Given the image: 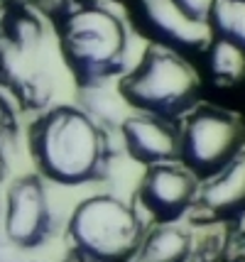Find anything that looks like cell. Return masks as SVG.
Listing matches in <instances>:
<instances>
[{
	"label": "cell",
	"mask_w": 245,
	"mask_h": 262,
	"mask_svg": "<svg viewBox=\"0 0 245 262\" xmlns=\"http://www.w3.org/2000/svg\"><path fill=\"white\" fill-rule=\"evenodd\" d=\"M76 89L118 81L132 64V27L110 0H42Z\"/></svg>",
	"instance_id": "1"
},
{
	"label": "cell",
	"mask_w": 245,
	"mask_h": 262,
	"mask_svg": "<svg viewBox=\"0 0 245 262\" xmlns=\"http://www.w3.org/2000/svg\"><path fill=\"white\" fill-rule=\"evenodd\" d=\"M113 137L76 103H59L35 115L27 147L42 179L57 186H86L108 179L118 152Z\"/></svg>",
	"instance_id": "2"
},
{
	"label": "cell",
	"mask_w": 245,
	"mask_h": 262,
	"mask_svg": "<svg viewBox=\"0 0 245 262\" xmlns=\"http://www.w3.org/2000/svg\"><path fill=\"white\" fill-rule=\"evenodd\" d=\"M123 101L132 113H145L179 123L198 105L201 76L189 61L172 49L145 45L138 61L116 81Z\"/></svg>",
	"instance_id": "3"
},
{
	"label": "cell",
	"mask_w": 245,
	"mask_h": 262,
	"mask_svg": "<svg viewBox=\"0 0 245 262\" xmlns=\"http://www.w3.org/2000/svg\"><path fill=\"white\" fill-rule=\"evenodd\" d=\"M150 223L135 204L113 194L83 199L66 221V248L74 262H130Z\"/></svg>",
	"instance_id": "4"
},
{
	"label": "cell",
	"mask_w": 245,
	"mask_h": 262,
	"mask_svg": "<svg viewBox=\"0 0 245 262\" xmlns=\"http://www.w3.org/2000/svg\"><path fill=\"white\" fill-rule=\"evenodd\" d=\"M179 155L182 162L198 182L221 169L245 149V130L240 118L226 108L198 103L179 123Z\"/></svg>",
	"instance_id": "5"
},
{
	"label": "cell",
	"mask_w": 245,
	"mask_h": 262,
	"mask_svg": "<svg viewBox=\"0 0 245 262\" xmlns=\"http://www.w3.org/2000/svg\"><path fill=\"white\" fill-rule=\"evenodd\" d=\"M0 216L3 243L17 250H42L57 240L61 230V213L49 191V182L39 174H23L8 182Z\"/></svg>",
	"instance_id": "6"
},
{
	"label": "cell",
	"mask_w": 245,
	"mask_h": 262,
	"mask_svg": "<svg viewBox=\"0 0 245 262\" xmlns=\"http://www.w3.org/2000/svg\"><path fill=\"white\" fill-rule=\"evenodd\" d=\"M198 179L182 162H164L147 167L135 189V208L147 223L187 221L196 206Z\"/></svg>",
	"instance_id": "7"
},
{
	"label": "cell",
	"mask_w": 245,
	"mask_h": 262,
	"mask_svg": "<svg viewBox=\"0 0 245 262\" xmlns=\"http://www.w3.org/2000/svg\"><path fill=\"white\" fill-rule=\"evenodd\" d=\"M130 27L147 45L172 49L182 57L204 54L213 39L209 23L189 20L172 0H132Z\"/></svg>",
	"instance_id": "8"
},
{
	"label": "cell",
	"mask_w": 245,
	"mask_h": 262,
	"mask_svg": "<svg viewBox=\"0 0 245 262\" xmlns=\"http://www.w3.org/2000/svg\"><path fill=\"white\" fill-rule=\"evenodd\" d=\"M245 211V149H240L228 164L198 184L194 221H223L231 223Z\"/></svg>",
	"instance_id": "9"
},
{
	"label": "cell",
	"mask_w": 245,
	"mask_h": 262,
	"mask_svg": "<svg viewBox=\"0 0 245 262\" xmlns=\"http://www.w3.org/2000/svg\"><path fill=\"white\" fill-rule=\"evenodd\" d=\"M123 149L145 169L164 162H176L179 130L176 123L145 113H130L118 130Z\"/></svg>",
	"instance_id": "10"
},
{
	"label": "cell",
	"mask_w": 245,
	"mask_h": 262,
	"mask_svg": "<svg viewBox=\"0 0 245 262\" xmlns=\"http://www.w3.org/2000/svg\"><path fill=\"white\" fill-rule=\"evenodd\" d=\"M189 226L179 223H152L145 230L140 245L130 262H187Z\"/></svg>",
	"instance_id": "11"
},
{
	"label": "cell",
	"mask_w": 245,
	"mask_h": 262,
	"mask_svg": "<svg viewBox=\"0 0 245 262\" xmlns=\"http://www.w3.org/2000/svg\"><path fill=\"white\" fill-rule=\"evenodd\" d=\"M76 105L91 120L108 130L110 135H118V130L123 125V120L128 118L132 111L128 103L123 101V96L118 91V83H101V86H86V89H76Z\"/></svg>",
	"instance_id": "12"
},
{
	"label": "cell",
	"mask_w": 245,
	"mask_h": 262,
	"mask_svg": "<svg viewBox=\"0 0 245 262\" xmlns=\"http://www.w3.org/2000/svg\"><path fill=\"white\" fill-rule=\"evenodd\" d=\"M204 57L211 79L218 86H238L245 79V54L231 42L213 37Z\"/></svg>",
	"instance_id": "13"
},
{
	"label": "cell",
	"mask_w": 245,
	"mask_h": 262,
	"mask_svg": "<svg viewBox=\"0 0 245 262\" xmlns=\"http://www.w3.org/2000/svg\"><path fill=\"white\" fill-rule=\"evenodd\" d=\"M209 27L213 37L231 42L245 54V0H216Z\"/></svg>",
	"instance_id": "14"
},
{
	"label": "cell",
	"mask_w": 245,
	"mask_h": 262,
	"mask_svg": "<svg viewBox=\"0 0 245 262\" xmlns=\"http://www.w3.org/2000/svg\"><path fill=\"white\" fill-rule=\"evenodd\" d=\"M20 142V111L17 105L0 91V152L10 157Z\"/></svg>",
	"instance_id": "15"
},
{
	"label": "cell",
	"mask_w": 245,
	"mask_h": 262,
	"mask_svg": "<svg viewBox=\"0 0 245 262\" xmlns=\"http://www.w3.org/2000/svg\"><path fill=\"white\" fill-rule=\"evenodd\" d=\"M172 3L187 15L189 20L209 23V15H211V10H213V3H216V0H172Z\"/></svg>",
	"instance_id": "16"
},
{
	"label": "cell",
	"mask_w": 245,
	"mask_h": 262,
	"mask_svg": "<svg viewBox=\"0 0 245 262\" xmlns=\"http://www.w3.org/2000/svg\"><path fill=\"white\" fill-rule=\"evenodd\" d=\"M8 171H10L8 155H5V152H0V191H5V186H8Z\"/></svg>",
	"instance_id": "17"
},
{
	"label": "cell",
	"mask_w": 245,
	"mask_h": 262,
	"mask_svg": "<svg viewBox=\"0 0 245 262\" xmlns=\"http://www.w3.org/2000/svg\"><path fill=\"white\" fill-rule=\"evenodd\" d=\"M223 262H245V252H238V255H233V257H226Z\"/></svg>",
	"instance_id": "18"
},
{
	"label": "cell",
	"mask_w": 245,
	"mask_h": 262,
	"mask_svg": "<svg viewBox=\"0 0 245 262\" xmlns=\"http://www.w3.org/2000/svg\"><path fill=\"white\" fill-rule=\"evenodd\" d=\"M0 243H3V216H0Z\"/></svg>",
	"instance_id": "19"
}]
</instances>
